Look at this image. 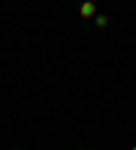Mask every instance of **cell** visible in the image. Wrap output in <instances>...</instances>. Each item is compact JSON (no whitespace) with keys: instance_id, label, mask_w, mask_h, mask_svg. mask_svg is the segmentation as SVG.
Returning <instances> with one entry per match:
<instances>
[{"instance_id":"obj_2","label":"cell","mask_w":136,"mask_h":150,"mask_svg":"<svg viewBox=\"0 0 136 150\" xmlns=\"http://www.w3.org/2000/svg\"><path fill=\"white\" fill-rule=\"evenodd\" d=\"M95 25H98V28H106V25H109V16H95Z\"/></svg>"},{"instance_id":"obj_3","label":"cell","mask_w":136,"mask_h":150,"mask_svg":"<svg viewBox=\"0 0 136 150\" xmlns=\"http://www.w3.org/2000/svg\"><path fill=\"white\" fill-rule=\"evenodd\" d=\"M131 150H136V145H133V147H131Z\"/></svg>"},{"instance_id":"obj_1","label":"cell","mask_w":136,"mask_h":150,"mask_svg":"<svg viewBox=\"0 0 136 150\" xmlns=\"http://www.w3.org/2000/svg\"><path fill=\"white\" fill-rule=\"evenodd\" d=\"M79 14L85 16V19H90V16L95 14V3H90V0H87V3H82V8H79Z\"/></svg>"}]
</instances>
